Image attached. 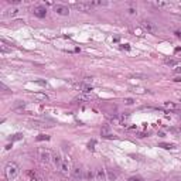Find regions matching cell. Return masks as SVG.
Listing matches in <instances>:
<instances>
[{
    "label": "cell",
    "mask_w": 181,
    "mask_h": 181,
    "mask_svg": "<svg viewBox=\"0 0 181 181\" xmlns=\"http://www.w3.org/2000/svg\"><path fill=\"white\" fill-rule=\"evenodd\" d=\"M156 7H170L171 6V3H165V2H156V3H153Z\"/></svg>",
    "instance_id": "obj_18"
},
{
    "label": "cell",
    "mask_w": 181,
    "mask_h": 181,
    "mask_svg": "<svg viewBox=\"0 0 181 181\" xmlns=\"http://www.w3.org/2000/svg\"><path fill=\"white\" fill-rule=\"evenodd\" d=\"M91 98L88 96V95H79L78 98H75V100L77 102H84V100H89Z\"/></svg>",
    "instance_id": "obj_21"
},
{
    "label": "cell",
    "mask_w": 181,
    "mask_h": 181,
    "mask_svg": "<svg viewBox=\"0 0 181 181\" xmlns=\"http://www.w3.org/2000/svg\"><path fill=\"white\" fill-rule=\"evenodd\" d=\"M120 48H122V50L129 51V50H130V44H122V45H120Z\"/></svg>",
    "instance_id": "obj_27"
},
{
    "label": "cell",
    "mask_w": 181,
    "mask_h": 181,
    "mask_svg": "<svg viewBox=\"0 0 181 181\" xmlns=\"http://www.w3.org/2000/svg\"><path fill=\"white\" fill-rule=\"evenodd\" d=\"M173 81H174V82H181V77H175Z\"/></svg>",
    "instance_id": "obj_34"
},
{
    "label": "cell",
    "mask_w": 181,
    "mask_h": 181,
    "mask_svg": "<svg viewBox=\"0 0 181 181\" xmlns=\"http://www.w3.org/2000/svg\"><path fill=\"white\" fill-rule=\"evenodd\" d=\"M95 171H96V178L98 180H105V177H106V175H105L103 170H102V168H96Z\"/></svg>",
    "instance_id": "obj_14"
},
{
    "label": "cell",
    "mask_w": 181,
    "mask_h": 181,
    "mask_svg": "<svg viewBox=\"0 0 181 181\" xmlns=\"http://www.w3.org/2000/svg\"><path fill=\"white\" fill-rule=\"evenodd\" d=\"M74 7L79 11H91V9H92V6L89 3H75Z\"/></svg>",
    "instance_id": "obj_7"
},
{
    "label": "cell",
    "mask_w": 181,
    "mask_h": 181,
    "mask_svg": "<svg viewBox=\"0 0 181 181\" xmlns=\"http://www.w3.org/2000/svg\"><path fill=\"white\" fill-rule=\"evenodd\" d=\"M2 52L4 54V52H11V48H7L4 44H2Z\"/></svg>",
    "instance_id": "obj_26"
},
{
    "label": "cell",
    "mask_w": 181,
    "mask_h": 181,
    "mask_svg": "<svg viewBox=\"0 0 181 181\" xmlns=\"http://www.w3.org/2000/svg\"><path fill=\"white\" fill-rule=\"evenodd\" d=\"M180 130H181V124H180Z\"/></svg>",
    "instance_id": "obj_36"
},
{
    "label": "cell",
    "mask_w": 181,
    "mask_h": 181,
    "mask_svg": "<svg viewBox=\"0 0 181 181\" xmlns=\"http://www.w3.org/2000/svg\"><path fill=\"white\" fill-rule=\"evenodd\" d=\"M129 181H143V180L140 178V177H130Z\"/></svg>",
    "instance_id": "obj_30"
},
{
    "label": "cell",
    "mask_w": 181,
    "mask_h": 181,
    "mask_svg": "<svg viewBox=\"0 0 181 181\" xmlns=\"http://www.w3.org/2000/svg\"><path fill=\"white\" fill-rule=\"evenodd\" d=\"M164 62L167 64V65H170V67H175L177 64H178V59H173V58H167V59H164Z\"/></svg>",
    "instance_id": "obj_16"
},
{
    "label": "cell",
    "mask_w": 181,
    "mask_h": 181,
    "mask_svg": "<svg viewBox=\"0 0 181 181\" xmlns=\"http://www.w3.org/2000/svg\"><path fill=\"white\" fill-rule=\"evenodd\" d=\"M132 78H139V79H147L146 75H143V74H133L132 75Z\"/></svg>",
    "instance_id": "obj_25"
},
{
    "label": "cell",
    "mask_w": 181,
    "mask_h": 181,
    "mask_svg": "<svg viewBox=\"0 0 181 181\" xmlns=\"http://www.w3.org/2000/svg\"><path fill=\"white\" fill-rule=\"evenodd\" d=\"M62 161H64V160H62V158L59 157V156H54V164H55V165H57V167H58V168L61 167Z\"/></svg>",
    "instance_id": "obj_17"
},
{
    "label": "cell",
    "mask_w": 181,
    "mask_h": 181,
    "mask_svg": "<svg viewBox=\"0 0 181 181\" xmlns=\"http://www.w3.org/2000/svg\"><path fill=\"white\" fill-rule=\"evenodd\" d=\"M75 86H77V89H79L82 93H89L91 91H92V86L88 85V84H84V82H79V84H77Z\"/></svg>",
    "instance_id": "obj_8"
},
{
    "label": "cell",
    "mask_w": 181,
    "mask_h": 181,
    "mask_svg": "<svg viewBox=\"0 0 181 181\" xmlns=\"http://www.w3.org/2000/svg\"><path fill=\"white\" fill-rule=\"evenodd\" d=\"M82 173H84V170H82L81 167H74V170H72V175H74V178L75 180H81L82 177Z\"/></svg>",
    "instance_id": "obj_9"
},
{
    "label": "cell",
    "mask_w": 181,
    "mask_h": 181,
    "mask_svg": "<svg viewBox=\"0 0 181 181\" xmlns=\"http://www.w3.org/2000/svg\"><path fill=\"white\" fill-rule=\"evenodd\" d=\"M38 158H40V161L41 163H50L51 161V153L48 152V150H45L43 149V147H40L38 149Z\"/></svg>",
    "instance_id": "obj_2"
},
{
    "label": "cell",
    "mask_w": 181,
    "mask_h": 181,
    "mask_svg": "<svg viewBox=\"0 0 181 181\" xmlns=\"http://www.w3.org/2000/svg\"><path fill=\"white\" fill-rule=\"evenodd\" d=\"M37 140H38V142H43V140H50V136H47V134H40V136H37Z\"/></svg>",
    "instance_id": "obj_23"
},
{
    "label": "cell",
    "mask_w": 181,
    "mask_h": 181,
    "mask_svg": "<svg viewBox=\"0 0 181 181\" xmlns=\"http://www.w3.org/2000/svg\"><path fill=\"white\" fill-rule=\"evenodd\" d=\"M33 96L36 98V99H40V100H47L48 99V96L44 95V93H34Z\"/></svg>",
    "instance_id": "obj_19"
},
{
    "label": "cell",
    "mask_w": 181,
    "mask_h": 181,
    "mask_svg": "<svg viewBox=\"0 0 181 181\" xmlns=\"http://www.w3.org/2000/svg\"><path fill=\"white\" fill-rule=\"evenodd\" d=\"M85 171V175H84V178L85 180H91L93 177V174H92V171H91V170H84Z\"/></svg>",
    "instance_id": "obj_22"
},
{
    "label": "cell",
    "mask_w": 181,
    "mask_h": 181,
    "mask_svg": "<svg viewBox=\"0 0 181 181\" xmlns=\"http://www.w3.org/2000/svg\"><path fill=\"white\" fill-rule=\"evenodd\" d=\"M175 72H178V74H181V68H175Z\"/></svg>",
    "instance_id": "obj_35"
},
{
    "label": "cell",
    "mask_w": 181,
    "mask_h": 181,
    "mask_svg": "<svg viewBox=\"0 0 181 181\" xmlns=\"http://www.w3.org/2000/svg\"><path fill=\"white\" fill-rule=\"evenodd\" d=\"M124 103H126V105H132V103H133V99L127 98V99H124Z\"/></svg>",
    "instance_id": "obj_31"
},
{
    "label": "cell",
    "mask_w": 181,
    "mask_h": 181,
    "mask_svg": "<svg viewBox=\"0 0 181 181\" xmlns=\"http://www.w3.org/2000/svg\"><path fill=\"white\" fill-rule=\"evenodd\" d=\"M54 11L59 16H68L69 14V9L64 4H54Z\"/></svg>",
    "instance_id": "obj_5"
},
{
    "label": "cell",
    "mask_w": 181,
    "mask_h": 181,
    "mask_svg": "<svg viewBox=\"0 0 181 181\" xmlns=\"http://www.w3.org/2000/svg\"><path fill=\"white\" fill-rule=\"evenodd\" d=\"M158 147H163V149H165V150H173V149H175V146L171 144V143H160V144H158Z\"/></svg>",
    "instance_id": "obj_15"
},
{
    "label": "cell",
    "mask_w": 181,
    "mask_h": 181,
    "mask_svg": "<svg viewBox=\"0 0 181 181\" xmlns=\"http://www.w3.org/2000/svg\"><path fill=\"white\" fill-rule=\"evenodd\" d=\"M164 106L167 108V109H170V110H174V112L178 110V105L173 103V102H165V103H164Z\"/></svg>",
    "instance_id": "obj_12"
},
{
    "label": "cell",
    "mask_w": 181,
    "mask_h": 181,
    "mask_svg": "<svg viewBox=\"0 0 181 181\" xmlns=\"http://www.w3.org/2000/svg\"><path fill=\"white\" fill-rule=\"evenodd\" d=\"M68 170H69V167H68V163H65V161H62L61 167H59V171H61L64 175H67V174H68Z\"/></svg>",
    "instance_id": "obj_13"
},
{
    "label": "cell",
    "mask_w": 181,
    "mask_h": 181,
    "mask_svg": "<svg viewBox=\"0 0 181 181\" xmlns=\"http://www.w3.org/2000/svg\"><path fill=\"white\" fill-rule=\"evenodd\" d=\"M95 144H96V142H95V140H91V142L88 143V149L93 152V150H95Z\"/></svg>",
    "instance_id": "obj_24"
},
{
    "label": "cell",
    "mask_w": 181,
    "mask_h": 181,
    "mask_svg": "<svg viewBox=\"0 0 181 181\" xmlns=\"http://www.w3.org/2000/svg\"><path fill=\"white\" fill-rule=\"evenodd\" d=\"M33 13H34V16H36V17L44 18L45 16H47V9H45L44 6H36L33 9Z\"/></svg>",
    "instance_id": "obj_4"
},
{
    "label": "cell",
    "mask_w": 181,
    "mask_h": 181,
    "mask_svg": "<svg viewBox=\"0 0 181 181\" xmlns=\"http://www.w3.org/2000/svg\"><path fill=\"white\" fill-rule=\"evenodd\" d=\"M142 23H143V27H144L150 34H156V33H157L158 28H157V26L154 24L153 21H150V20H143Z\"/></svg>",
    "instance_id": "obj_3"
},
{
    "label": "cell",
    "mask_w": 181,
    "mask_h": 181,
    "mask_svg": "<svg viewBox=\"0 0 181 181\" xmlns=\"http://www.w3.org/2000/svg\"><path fill=\"white\" fill-rule=\"evenodd\" d=\"M18 11H20V10H18L17 7H11V9H9L4 13V16H7V17H16L17 14H18Z\"/></svg>",
    "instance_id": "obj_10"
},
{
    "label": "cell",
    "mask_w": 181,
    "mask_h": 181,
    "mask_svg": "<svg viewBox=\"0 0 181 181\" xmlns=\"http://www.w3.org/2000/svg\"><path fill=\"white\" fill-rule=\"evenodd\" d=\"M116 177H118V175H116V173L115 171H113V170H108V178L109 180H116Z\"/></svg>",
    "instance_id": "obj_20"
},
{
    "label": "cell",
    "mask_w": 181,
    "mask_h": 181,
    "mask_svg": "<svg viewBox=\"0 0 181 181\" xmlns=\"http://www.w3.org/2000/svg\"><path fill=\"white\" fill-rule=\"evenodd\" d=\"M100 136L105 139H112L113 137V132H112V127L109 126V124H105V126H102L100 129Z\"/></svg>",
    "instance_id": "obj_6"
},
{
    "label": "cell",
    "mask_w": 181,
    "mask_h": 181,
    "mask_svg": "<svg viewBox=\"0 0 181 181\" xmlns=\"http://www.w3.org/2000/svg\"><path fill=\"white\" fill-rule=\"evenodd\" d=\"M31 126L33 127H48L50 124H45L44 122H40V120H31Z\"/></svg>",
    "instance_id": "obj_11"
},
{
    "label": "cell",
    "mask_w": 181,
    "mask_h": 181,
    "mask_svg": "<svg viewBox=\"0 0 181 181\" xmlns=\"http://www.w3.org/2000/svg\"><path fill=\"white\" fill-rule=\"evenodd\" d=\"M21 137H23V134H20V133H17V134H14L13 137H11V140H20Z\"/></svg>",
    "instance_id": "obj_28"
},
{
    "label": "cell",
    "mask_w": 181,
    "mask_h": 181,
    "mask_svg": "<svg viewBox=\"0 0 181 181\" xmlns=\"http://www.w3.org/2000/svg\"><path fill=\"white\" fill-rule=\"evenodd\" d=\"M175 36L181 40V28H180V30H175Z\"/></svg>",
    "instance_id": "obj_32"
},
{
    "label": "cell",
    "mask_w": 181,
    "mask_h": 181,
    "mask_svg": "<svg viewBox=\"0 0 181 181\" xmlns=\"http://www.w3.org/2000/svg\"><path fill=\"white\" fill-rule=\"evenodd\" d=\"M4 175H6V178L9 180V181L16 180L17 175H18V167H17V164H14V163H9V164H7L6 168H4Z\"/></svg>",
    "instance_id": "obj_1"
},
{
    "label": "cell",
    "mask_w": 181,
    "mask_h": 181,
    "mask_svg": "<svg viewBox=\"0 0 181 181\" xmlns=\"http://www.w3.org/2000/svg\"><path fill=\"white\" fill-rule=\"evenodd\" d=\"M7 3H10V4H18V3H21V0H7Z\"/></svg>",
    "instance_id": "obj_29"
},
{
    "label": "cell",
    "mask_w": 181,
    "mask_h": 181,
    "mask_svg": "<svg viewBox=\"0 0 181 181\" xmlns=\"http://www.w3.org/2000/svg\"><path fill=\"white\" fill-rule=\"evenodd\" d=\"M36 84H38V85H43V86H45V85H47V82H44V81H37Z\"/></svg>",
    "instance_id": "obj_33"
}]
</instances>
